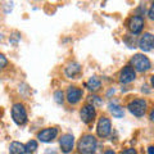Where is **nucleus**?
I'll use <instances>...</instances> for the list:
<instances>
[{"label":"nucleus","mask_w":154,"mask_h":154,"mask_svg":"<svg viewBox=\"0 0 154 154\" xmlns=\"http://www.w3.org/2000/svg\"><path fill=\"white\" fill-rule=\"evenodd\" d=\"M96 149V139L93 135H85L79 143V152L81 154H94Z\"/></svg>","instance_id":"nucleus-1"},{"label":"nucleus","mask_w":154,"mask_h":154,"mask_svg":"<svg viewBox=\"0 0 154 154\" xmlns=\"http://www.w3.org/2000/svg\"><path fill=\"white\" fill-rule=\"evenodd\" d=\"M12 118L17 125H19V126L26 123L27 113H26L25 107H23L21 103H17V104L13 105V108H12Z\"/></svg>","instance_id":"nucleus-2"},{"label":"nucleus","mask_w":154,"mask_h":154,"mask_svg":"<svg viewBox=\"0 0 154 154\" xmlns=\"http://www.w3.org/2000/svg\"><path fill=\"white\" fill-rule=\"evenodd\" d=\"M131 64L134 66V68L139 72H144V71H148L150 68V60L143 54L134 55L131 59Z\"/></svg>","instance_id":"nucleus-3"},{"label":"nucleus","mask_w":154,"mask_h":154,"mask_svg":"<svg viewBox=\"0 0 154 154\" xmlns=\"http://www.w3.org/2000/svg\"><path fill=\"white\" fill-rule=\"evenodd\" d=\"M127 108L134 116L141 117V116H144V113H145V110H146V102L143 100V99H135L128 104Z\"/></svg>","instance_id":"nucleus-4"},{"label":"nucleus","mask_w":154,"mask_h":154,"mask_svg":"<svg viewBox=\"0 0 154 154\" xmlns=\"http://www.w3.org/2000/svg\"><path fill=\"white\" fill-rule=\"evenodd\" d=\"M96 132L100 137H107L110 134V121L107 117H102L96 126Z\"/></svg>","instance_id":"nucleus-5"},{"label":"nucleus","mask_w":154,"mask_h":154,"mask_svg":"<svg viewBox=\"0 0 154 154\" xmlns=\"http://www.w3.org/2000/svg\"><path fill=\"white\" fill-rule=\"evenodd\" d=\"M139 46L143 51H149L154 49V35L152 33H144L139 40Z\"/></svg>","instance_id":"nucleus-6"},{"label":"nucleus","mask_w":154,"mask_h":154,"mask_svg":"<svg viewBox=\"0 0 154 154\" xmlns=\"http://www.w3.org/2000/svg\"><path fill=\"white\" fill-rule=\"evenodd\" d=\"M57 135H58V130L54 127H49V128L42 130L41 132H38L37 137H38V140L42 143H50L57 137Z\"/></svg>","instance_id":"nucleus-7"},{"label":"nucleus","mask_w":154,"mask_h":154,"mask_svg":"<svg viewBox=\"0 0 154 154\" xmlns=\"http://www.w3.org/2000/svg\"><path fill=\"white\" fill-rule=\"evenodd\" d=\"M143 27H144V19H143L141 16H134V17L130 18V21H128V28H130V31H131L132 33L141 32Z\"/></svg>","instance_id":"nucleus-8"},{"label":"nucleus","mask_w":154,"mask_h":154,"mask_svg":"<svg viewBox=\"0 0 154 154\" xmlns=\"http://www.w3.org/2000/svg\"><path fill=\"white\" fill-rule=\"evenodd\" d=\"M136 77V73H135V68H132L131 66H126L121 72V76H119V81L122 84H130L132 82Z\"/></svg>","instance_id":"nucleus-9"},{"label":"nucleus","mask_w":154,"mask_h":154,"mask_svg":"<svg viewBox=\"0 0 154 154\" xmlns=\"http://www.w3.org/2000/svg\"><path fill=\"white\" fill-rule=\"evenodd\" d=\"M73 143H75V137L73 135L71 134H66L60 137L59 144H60V148H62V152L63 153H69L73 148Z\"/></svg>","instance_id":"nucleus-10"},{"label":"nucleus","mask_w":154,"mask_h":154,"mask_svg":"<svg viewBox=\"0 0 154 154\" xmlns=\"http://www.w3.org/2000/svg\"><path fill=\"white\" fill-rule=\"evenodd\" d=\"M95 107H93V105H85V107L82 108V110H81V119L85 122V123H90L94 121L95 118Z\"/></svg>","instance_id":"nucleus-11"},{"label":"nucleus","mask_w":154,"mask_h":154,"mask_svg":"<svg viewBox=\"0 0 154 154\" xmlns=\"http://www.w3.org/2000/svg\"><path fill=\"white\" fill-rule=\"evenodd\" d=\"M82 98V90L75 86H71L67 90V100L71 104H76L77 102H80V99Z\"/></svg>","instance_id":"nucleus-12"},{"label":"nucleus","mask_w":154,"mask_h":154,"mask_svg":"<svg viewBox=\"0 0 154 154\" xmlns=\"http://www.w3.org/2000/svg\"><path fill=\"white\" fill-rule=\"evenodd\" d=\"M9 152L11 154H26L27 150H26V145L23 144L18 143V141H13L9 146Z\"/></svg>","instance_id":"nucleus-13"},{"label":"nucleus","mask_w":154,"mask_h":154,"mask_svg":"<svg viewBox=\"0 0 154 154\" xmlns=\"http://www.w3.org/2000/svg\"><path fill=\"white\" fill-rule=\"evenodd\" d=\"M81 72V67L79 63H69L66 67V75L68 77H75Z\"/></svg>","instance_id":"nucleus-14"},{"label":"nucleus","mask_w":154,"mask_h":154,"mask_svg":"<svg viewBox=\"0 0 154 154\" xmlns=\"http://www.w3.org/2000/svg\"><path fill=\"white\" fill-rule=\"evenodd\" d=\"M100 85H102L100 80L96 76H93V77H90L89 81L86 82V88H88L89 90H91V91H98L100 89Z\"/></svg>","instance_id":"nucleus-15"},{"label":"nucleus","mask_w":154,"mask_h":154,"mask_svg":"<svg viewBox=\"0 0 154 154\" xmlns=\"http://www.w3.org/2000/svg\"><path fill=\"white\" fill-rule=\"evenodd\" d=\"M109 110L112 112V114L116 118H122L123 117V110L117 104H109Z\"/></svg>","instance_id":"nucleus-16"},{"label":"nucleus","mask_w":154,"mask_h":154,"mask_svg":"<svg viewBox=\"0 0 154 154\" xmlns=\"http://www.w3.org/2000/svg\"><path fill=\"white\" fill-rule=\"evenodd\" d=\"M89 103H90V105H93V107H100V105L103 104L102 99H100L99 96H96V95L89 96Z\"/></svg>","instance_id":"nucleus-17"},{"label":"nucleus","mask_w":154,"mask_h":154,"mask_svg":"<svg viewBox=\"0 0 154 154\" xmlns=\"http://www.w3.org/2000/svg\"><path fill=\"white\" fill-rule=\"evenodd\" d=\"M37 149V143L35 140H31V141H28L26 144V150L27 153H33Z\"/></svg>","instance_id":"nucleus-18"},{"label":"nucleus","mask_w":154,"mask_h":154,"mask_svg":"<svg viewBox=\"0 0 154 154\" xmlns=\"http://www.w3.org/2000/svg\"><path fill=\"white\" fill-rule=\"evenodd\" d=\"M54 100H55L58 104H62V103H63V100H64L63 93H62V91H55V93H54Z\"/></svg>","instance_id":"nucleus-19"},{"label":"nucleus","mask_w":154,"mask_h":154,"mask_svg":"<svg viewBox=\"0 0 154 154\" xmlns=\"http://www.w3.org/2000/svg\"><path fill=\"white\" fill-rule=\"evenodd\" d=\"M121 154H136V150L135 149H126V150L121 152Z\"/></svg>","instance_id":"nucleus-20"},{"label":"nucleus","mask_w":154,"mask_h":154,"mask_svg":"<svg viewBox=\"0 0 154 154\" xmlns=\"http://www.w3.org/2000/svg\"><path fill=\"white\" fill-rule=\"evenodd\" d=\"M0 60H2V68H4V67L7 66V59H5V55H0Z\"/></svg>","instance_id":"nucleus-21"},{"label":"nucleus","mask_w":154,"mask_h":154,"mask_svg":"<svg viewBox=\"0 0 154 154\" xmlns=\"http://www.w3.org/2000/svg\"><path fill=\"white\" fill-rule=\"evenodd\" d=\"M149 18L150 19H154V3H153V7L150 8V11H149Z\"/></svg>","instance_id":"nucleus-22"},{"label":"nucleus","mask_w":154,"mask_h":154,"mask_svg":"<svg viewBox=\"0 0 154 154\" xmlns=\"http://www.w3.org/2000/svg\"><path fill=\"white\" fill-rule=\"evenodd\" d=\"M148 154H154V146H149L148 148Z\"/></svg>","instance_id":"nucleus-23"},{"label":"nucleus","mask_w":154,"mask_h":154,"mask_svg":"<svg viewBox=\"0 0 154 154\" xmlns=\"http://www.w3.org/2000/svg\"><path fill=\"white\" fill-rule=\"evenodd\" d=\"M150 118H152V121H154V109L152 110V113H150Z\"/></svg>","instance_id":"nucleus-24"},{"label":"nucleus","mask_w":154,"mask_h":154,"mask_svg":"<svg viewBox=\"0 0 154 154\" xmlns=\"http://www.w3.org/2000/svg\"><path fill=\"white\" fill-rule=\"evenodd\" d=\"M105 154H116L113 150H107V152H105Z\"/></svg>","instance_id":"nucleus-25"},{"label":"nucleus","mask_w":154,"mask_h":154,"mask_svg":"<svg viewBox=\"0 0 154 154\" xmlns=\"http://www.w3.org/2000/svg\"><path fill=\"white\" fill-rule=\"evenodd\" d=\"M150 82L153 85V88H154V76H152V79H150Z\"/></svg>","instance_id":"nucleus-26"}]
</instances>
